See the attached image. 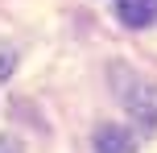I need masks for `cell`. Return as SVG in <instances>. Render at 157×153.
I'll list each match as a JSON object with an SVG mask.
<instances>
[{
  "label": "cell",
  "mask_w": 157,
  "mask_h": 153,
  "mask_svg": "<svg viewBox=\"0 0 157 153\" xmlns=\"http://www.w3.org/2000/svg\"><path fill=\"white\" fill-rule=\"evenodd\" d=\"M112 87H116V95L124 99V108L132 112L136 124H145V128L157 124V83L153 79L128 71V66H112Z\"/></svg>",
  "instance_id": "cell-1"
},
{
  "label": "cell",
  "mask_w": 157,
  "mask_h": 153,
  "mask_svg": "<svg viewBox=\"0 0 157 153\" xmlns=\"http://www.w3.org/2000/svg\"><path fill=\"white\" fill-rule=\"evenodd\" d=\"M116 17L132 29H145L157 21V0H116Z\"/></svg>",
  "instance_id": "cell-2"
},
{
  "label": "cell",
  "mask_w": 157,
  "mask_h": 153,
  "mask_svg": "<svg viewBox=\"0 0 157 153\" xmlns=\"http://www.w3.org/2000/svg\"><path fill=\"white\" fill-rule=\"evenodd\" d=\"M95 153H136V137L128 128L103 124V128L95 132Z\"/></svg>",
  "instance_id": "cell-3"
},
{
  "label": "cell",
  "mask_w": 157,
  "mask_h": 153,
  "mask_svg": "<svg viewBox=\"0 0 157 153\" xmlns=\"http://www.w3.org/2000/svg\"><path fill=\"white\" fill-rule=\"evenodd\" d=\"M13 62H17V58H13V50H0V83L13 75Z\"/></svg>",
  "instance_id": "cell-4"
},
{
  "label": "cell",
  "mask_w": 157,
  "mask_h": 153,
  "mask_svg": "<svg viewBox=\"0 0 157 153\" xmlns=\"http://www.w3.org/2000/svg\"><path fill=\"white\" fill-rule=\"evenodd\" d=\"M0 153H21V145H17L13 137H0Z\"/></svg>",
  "instance_id": "cell-5"
}]
</instances>
